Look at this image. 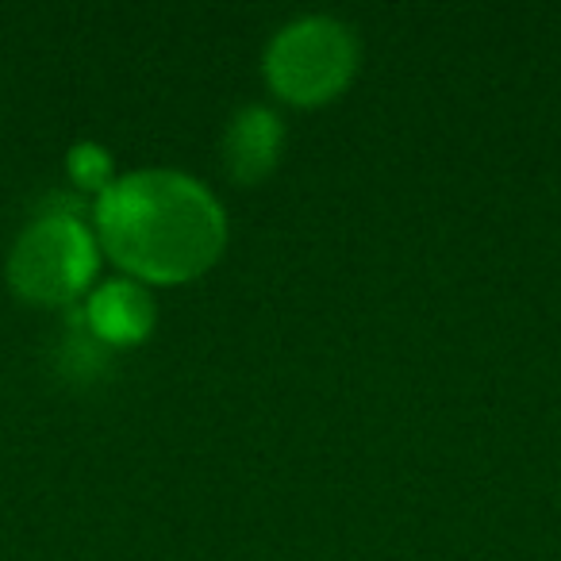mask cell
I'll use <instances>...</instances> for the list:
<instances>
[{"mask_svg":"<svg viewBox=\"0 0 561 561\" xmlns=\"http://www.w3.org/2000/svg\"><path fill=\"white\" fill-rule=\"evenodd\" d=\"M104 254L139 285H185L211 270L227 247L224 204L178 170L116 178L93 208Z\"/></svg>","mask_w":561,"mask_h":561,"instance_id":"cell-1","label":"cell"},{"mask_svg":"<svg viewBox=\"0 0 561 561\" xmlns=\"http://www.w3.org/2000/svg\"><path fill=\"white\" fill-rule=\"evenodd\" d=\"M96 270L101 242L70 204L35 216L9 254L12 293L39 308H70L81 293H89Z\"/></svg>","mask_w":561,"mask_h":561,"instance_id":"cell-2","label":"cell"},{"mask_svg":"<svg viewBox=\"0 0 561 561\" xmlns=\"http://www.w3.org/2000/svg\"><path fill=\"white\" fill-rule=\"evenodd\" d=\"M358 39L343 20L300 16L270 39L262 58L265 85L285 104L320 108L346 93L358 73Z\"/></svg>","mask_w":561,"mask_h":561,"instance_id":"cell-3","label":"cell"},{"mask_svg":"<svg viewBox=\"0 0 561 561\" xmlns=\"http://www.w3.org/2000/svg\"><path fill=\"white\" fill-rule=\"evenodd\" d=\"M81 320H85L89 335L96 343L108 346V351H119V346L147 343L158 323V312L147 285H139L131 277H112L85 297Z\"/></svg>","mask_w":561,"mask_h":561,"instance_id":"cell-4","label":"cell"},{"mask_svg":"<svg viewBox=\"0 0 561 561\" xmlns=\"http://www.w3.org/2000/svg\"><path fill=\"white\" fill-rule=\"evenodd\" d=\"M280 150H285V127L277 112L247 104L234 112L224 131V170L234 185H257L277 170Z\"/></svg>","mask_w":561,"mask_h":561,"instance_id":"cell-5","label":"cell"},{"mask_svg":"<svg viewBox=\"0 0 561 561\" xmlns=\"http://www.w3.org/2000/svg\"><path fill=\"white\" fill-rule=\"evenodd\" d=\"M108 354H112L108 346H101L89 335L85 320H81V312H78L70 331L62 335V343H58V369H66L70 381H96V377L108 369Z\"/></svg>","mask_w":561,"mask_h":561,"instance_id":"cell-6","label":"cell"},{"mask_svg":"<svg viewBox=\"0 0 561 561\" xmlns=\"http://www.w3.org/2000/svg\"><path fill=\"white\" fill-rule=\"evenodd\" d=\"M66 170H70V181L81 188V193H96L116 181V170H112V154L101 147V142H78V147L66 154Z\"/></svg>","mask_w":561,"mask_h":561,"instance_id":"cell-7","label":"cell"}]
</instances>
